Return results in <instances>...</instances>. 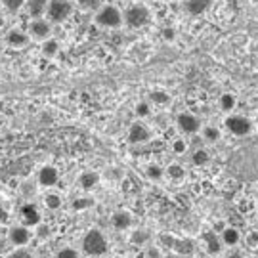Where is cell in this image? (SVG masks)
Masks as SVG:
<instances>
[{
    "instance_id": "obj_1",
    "label": "cell",
    "mask_w": 258,
    "mask_h": 258,
    "mask_svg": "<svg viewBox=\"0 0 258 258\" xmlns=\"http://www.w3.org/2000/svg\"><path fill=\"white\" fill-rule=\"evenodd\" d=\"M107 249H109L107 239L100 230H90L83 237V250L88 256H103L107 252Z\"/></svg>"
},
{
    "instance_id": "obj_2",
    "label": "cell",
    "mask_w": 258,
    "mask_h": 258,
    "mask_svg": "<svg viewBox=\"0 0 258 258\" xmlns=\"http://www.w3.org/2000/svg\"><path fill=\"white\" fill-rule=\"evenodd\" d=\"M96 23L105 29H117L122 25V12L113 4H105L96 10Z\"/></svg>"
},
{
    "instance_id": "obj_3",
    "label": "cell",
    "mask_w": 258,
    "mask_h": 258,
    "mask_svg": "<svg viewBox=\"0 0 258 258\" xmlns=\"http://www.w3.org/2000/svg\"><path fill=\"white\" fill-rule=\"evenodd\" d=\"M149 21H151V14H149V10L144 4H132L122 14V23H126L132 29L146 27Z\"/></svg>"
},
{
    "instance_id": "obj_4",
    "label": "cell",
    "mask_w": 258,
    "mask_h": 258,
    "mask_svg": "<svg viewBox=\"0 0 258 258\" xmlns=\"http://www.w3.org/2000/svg\"><path fill=\"white\" fill-rule=\"evenodd\" d=\"M73 14V2L71 0H50L46 8V18L52 23H63Z\"/></svg>"
},
{
    "instance_id": "obj_5",
    "label": "cell",
    "mask_w": 258,
    "mask_h": 258,
    "mask_svg": "<svg viewBox=\"0 0 258 258\" xmlns=\"http://www.w3.org/2000/svg\"><path fill=\"white\" fill-rule=\"evenodd\" d=\"M161 239L166 247L174 250L180 256H191L195 252V243L189 237H172V235H161Z\"/></svg>"
},
{
    "instance_id": "obj_6",
    "label": "cell",
    "mask_w": 258,
    "mask_h": 258,
    "mask_svg": "<svg viewBox=\"0 0 258 258\" xmlns=\"http://www.w3.org/2000/svg\"><path fill=\"white\" fill-rule=\"evenodd\" d=\"M29 37L35 40H44V38L52 37V21L46 18H33L29 23Z\"/></svg>"
},
{
    "instance_id": "obj_7",
    "label": "cell",
    "mask_w": 258,
    "mask_h": 258,
    "mask_svg": "<svg viewBox=\"0 0 258 258\" xmlns=\"http://www.w3.org/2000/svg\"><path fill=\"white\" fill-rule=\"evenodd\" d=\"M224 124L233 136H247L252 130V122L247 117H243V115H230Z\"/></svg>"
},
{
    "instance_id": "obj_8",
    "label": "cell",
    "mask_w": 258,
    "mask_h": 258,
    "mask_svg": "<svg viewBox=\"0 0 258 258\" xmlns=\"http://www.w3.org/2000/svg\"><path fill=\"white\" fill-rule=\"evenodd\" d=\"M29 40H31V37H29L27 31H23V29H10L8 33L4 35V42L8 44L10 48H16V50H19V48H25L29 44Z\"/></svg>"
},
{
    "instance_id": "obj_9",
    "label": "cell",
    "mask_w": 258,
    "mask_h": 258,
    "mask_svg": "<svg viewBox=\"0 0 258 258\" xmlns=\"http://www.w3.org/2000/svg\"><path fill=\"white\" fill-rule=\"evenodd\" d=\"M176 124H178V128L182 130L184 134H197V132L201 130V122H199V119L195 117L194 113H187V111L178 115Z\"/></svg>"
},
{
    "instance_id": "obj_10",
    "label": "cell",
    "mask_w": 258,
    "mask_h": 258,
    "mask_svg": "<svg viewBox=\"0 0 258 258\" xmlns=\"http://www.w3.org/2000/svg\"><path fill=\"white\" fill-rule=\"evenodd\" d=\"M8 241L14 247H27L31 241V230L27 226H14L8 233Z\"/></svg>"
},
{
    "instance_id": "obj_11",
    "label": "cell",
    "mask_w": 258,
    "mask_h": 258,
    "mask_svg": "<svg viewBox=\"0 0 258 258\" xmlns=\"http://www.w3.org/2000/svg\"><path fill=\"white\" fill-rule=\"evenodd\" d=\"M37 180L42 187H54V185L59 182V172H57V168H55V166L46 165L38 170Z\"/></svg>"
},
{
    "instance_id": "obj_12",
    "label": "cell",
    "mask_w": 258,
    "mask_h": 258,
    "mask_svg": "<svg viewBox=\"0 0 258 258\" xmlns=\"http://www.w3.org/2000/svg\"><path fill=\"white\" fill-rule=\"evenodd\" d=\"M151 138V132L149 128L144 124V122H134V124H130L128 128V142L130 144H146L148 140Z\"/></svg>"
},
{
    "instance_id": "obj_13",
    "label": "cell",
    "mask_w": 258,
    "mask_h": 258,
    "mask_svg": "<svg viewBox=\"0 0 258 258\" xmlns=\"http://www.w3.org/2000/svg\"><path fill=\"white\" fill-rule=\"evenodd\" d=\"M19 216H21V222L23 226H37L40 222V211L35 203H25L21 209H19Z\"/></svg>"
},
{
    "instance_id": "obj_14",
    "label": "cell",
    "mask_w": 258,
    "mask_h": 258,
    "mask_svg": "<svg viewBox=\"0 0 258 258\" xmlns=\"http://www.w3.org/2000/svg\"><path fill=\"white\" fill-rule=\"evenodd\" d=\"M212 4H214V0H185V12L197 18V16L207 14L212 8Z\"/></svg>"
},
{
    "instance_id": "obj_15",
    "label": "cell",
    "mask_w": 258,
    "mask_h": 258,
    "mask_svg": "<svg viewBox=\"0 0 258 258\" xmlns=\"http://www.w3.org/2000/svg\"><path fill=\"white\" fill-rule=\"evenodd\" d=\"M201 239L205 241V247H207V250H209V254H220V252H222L224 243H222V239L218 237V233H216L214 230H212V231H203Z\"/></svg>"
},
{
    "instance_id": "obj_16",
    "label": "cell",
    "mask_w": 258,
    "mask_h": 258,
    "mask_svg": "<svg viewBox=\"0 0 258 258\" xmlns=\"http://www.w3.org/2000/svg\"><path fill=\"white\" fill-rule=\"evenodd\" d=\"M111 224L117 231H124L132 226V214L128 211H117L111 218Z\"/></svg>"
},
{
    "instance_id": "obj_17",
    "label": "cell",
    "mask_w": 258,
    "mask_h": 258,
    "mask_svg": "<svg viewBox=\"0 0 258 258\" xmlns=\"http://www.w3.org/2000/svg\"><path fill=\"white\" fill-rule=\"evenodd\" d=\"M50 0H27L25 8H27L31 18H44L46 16V8Z\"/></svg>"
},
{
    "instance_id": "obj_18",
    "label": "cell",
    "mask_w": 258,
    "mask_h": 258,
    "mask_svg": "<svg viewBox=\"0 0 258 258\" xmlns=\"http://www.w3.org/2000/svg\"><path fill=\"white\" fill-rule=\"evenodd\" d=\"M98 184H100V174L94 172V170H84L83 174L79 176V185L83 187L84 191H90Z\"/></svg>"
},
{
    "instance_id": "obj_19",
    "label": "cell",
    "mask_w": 258,
    "mask_h": 258,
    "mask_svg": "<svg viewBox=\"0 0 258 258\" xmlns=\"http://www.w3.org/2000/svg\"><path fill=\"white\" fill-rule=\"evenodd\" d=\"M220 239L226 247H235V245H239L241 233L237 228H224V230L220 231Z\"/></svg>"
},
{
    "instance_id": "obj_20",
    "label": "cell",
    "mask_w": 258,
    "mask_h": 258,
    "mask_svg": "<svg viewBox=\"0 0 258 258\" xmlns=\"http://www.w3.org/2000/svg\"><path fill=\"white\" fill-rule=\"evenodd\" d=\"M59 40H55L54 37H48L42 40V55H46V57H55V55L59 54Z\"/></svg>"
},
{
    "instance_id": "obj_21",
    "label": "cell",
    "mask_w": 258,
    "mask_h": 258,
    "mask_svg": "<svg viewBox=\"0 0 258 258\" xmlns=\"http://www.w3.org/2000/svg\"><path fill=\"white\" fill-rule=\"evenodd\" d=\"M165 174L172 180V182H182L185 178V168L182 165H178V163H172V165H168V168L165 170Z\"/></svg>"
},
{
    "instance_id": "obj_22",
    "label": "cell",
    "mask_w": 258,
    "mask_h": 258,
    "mask_svg": "<svg viewBox=\"0 0 258 258\" xmlns=\"http://www.w3.org/2000/svg\"><path fill=\"white\" fill-rule=\"evenodd\" d=\"M220 109L226 111V113H231V111L235 109V105H237V98L233 96L231 92H226L220 96Z\"/></svg>"
},
{
    "instance_id": "obj_23",
    "label": "cell",
    "mask_w": 258,
    "mask_h": 258,
    "mask_svg": "<svg viewBox=\"0 0 258 258\" xmlns=\"http://www.w3.org/2000/svg\"><path fill=\"white\" fill-rule=\"evenodd\" d=\"M209 161H211V155H209L207 149H195L194 155H191V163H194L195 166L209 165Z\"/></svg>"
},
{
    "instance_id": "obj_24",
    "label": "cell",
    "mask_w": 258,
    "mask_h": 258,
    "mask_svg": "<svg viewBox=\"0 0 258 258\" xmlns=\"http://www.w3.org/2000/svg\"><path fill=\"white\" fill-rule=\"evenodd\" d=\"M146 174H148L149 180L159 182V180H163V176H165V168L161 165H157V163H151V165H148V168H146Z\"/></svg>"
},
{
    "instance_id": "obj_25",
    "label": "cell",
    "mask_w": 258,
    "mask_h": 258,
    "mask_svg": "<svg viewBox=\"0 0 258 258\" xmlns=\"http://www.w3.org/2000/svg\"><path fill=\"white\" fill-rule=\"evenodd\" d=\"M44 205H46L50 211H57L61 207V195L55 194V191H48L44 195Z\"/></svg>"
},
{
    "instance_id": "obj_26",
    "label": "cell",
    "mask_w": 258,
    "mask_h": 258,
    "mask_svg": "<svg viewBox=\"0 0 258 258\" xmlns=\"http://www.w3.org/2000/svg\"><path fill=\"white\" fill-rule=\"evenodd\" d=\"M170 102V96L165 90H153L149 94V103H155V105H166Z\"/></svg>"
},
{
    "instance_id": "obj_27",
    "label": "cell",
    "mask_w": 258,
    "mask_h": 258,
    "mask_svg": "<svg viewBox=\"0 0 258 258\" xmlns=\"http://www.w3.org/2000/svg\"><path fill=\"white\" fill-rule=\"evenodd\" d=\"M25 2L27 0H0V4L8 10V12H12V14H16L21 8H25Z\"/></svg>"
},
{
    "instance_id": "obj_28",
    "label": "cell",
    "mask_w": 258,
    "mask_h": 258,
    "mask_svg": "<svg viewBox=\"0 0 258 258\" xmlns=\"http://www.w3.org/2000/svg\"><path fill=\"white\" fill-rule=\"evenodd\" d=\"M90 207H94L92 197H79V199L73 201V211H86V209H90Z\"/></svg>"
},
{
    "instance_id": "obj_29",
    "label": "cell",
    "mask_w": 258,
    "mask_h": 258,
    "mask_svg": "<svg viewBox=\"0 0 258 258\" xmlns=\"http://www.w3.org/2000/svg\"><path fill=\"white\" fill-rule=\"evenodd\" d=\"M203 138L207 140V142H218L220 140V130L216 128V126H205L203 128Z\"/></svg>"
},
{
    "instance_id": "obj_30",
    "label": "cell",
    "mask_w": 258,
    "mask_h": 258,
    "mask_svg": "<svg viewBox=\"0 0 258 258\" xmlns=\"http://www.w3.org/2000/svg\"><path fill=\"white\" fill-rule=\"evenodd\" d=\"M149 239V233L146 230H136L132 235H130V241H132V245H144L146 241Z\"/></svg>"
},
{
    "instance_id": "obj_31",
    "label": "cell",
    "mask_w": 258,
    "mask_h": 258,
    "mask_svg": "<svg viewBox=\"0 0 258 258\" xmlns=\"http://www.w3.org/2000/svg\"><path fill=\"white\" fill-rule=\"evenodd\" d=\"M50 233H52V230H50V226H46V224H40L38 222L37 226H35V235H37L38 239H48Z\"/></svg>"
},
{
    "instance_id": "obj_32",
    "label": "cell",
    "mask_w": 258,
    "mask_h": 258,
    "mask_svg": "<svg viewBox=\"0 0 258 258\" xmlns=\"http://www.w3.org/2000/svg\"><path fill=\"white\" fill-rule=\"evenodd\" d=\"M136 115H138L140 119H144V117H149V113H151V103L149 102H140L136 105Z\"/></svg>"
},
{
    "instance_id": "obj_33",
    "label": "cell",
    "mask_w": 258,
    "mask_h": 258,
    "mask_svg": "<svg viewBox=\"0 0 258 258\" xmlns=\"http://www.w3.org/2000/svg\"><path fill=\"white\" fill-rule=\"evenodd\" d=\"M6 258H33V254L25 247H16V250H12Z\"/></svg>"
},
{
    "instance_id": "obj_34",
    "label": "cell",
    "mask_w": 258,
    "mask_h": 258,
    "mask_svg": "<svg viewBox=\"0 0 258 258\" xmlns=\"http://www.w3.org/2000/svg\"><path fill=\"white\" fill-rule=\"evenodd\" d=\"M55 258H79V252L75 249H71V247H63V249L57 250Z\"/></svg>"
},
{
    "instance_id": "obj_35",
    "label": "cell",
    "mask_w": 258,
    "mask_h": 258,
    "mask_svg": "<svg viewBox=\"0 0 258 258\" xmlns=\"http://www.w3.org/2000/svg\"><path fill=\"white\" fill-rule=\"evenodd\" d=\"M185 149H187V142L185 140H174L172 142V151H174L176 155H182V153H185Z\"/></svg>"
},
{
    "instance_id": "obj_36",
    "label": "cell",
    "mask_w": 258,
    "mask_h": 258,
    "mask_svg": "<svg viewBox=\"0 0 258 258\" xmlns=\"http://www.w3.org/2000/svg\"><path fill=\"white\" fill-rule=\"evenodd\" d=\"M100 0H79V6L83 10H98L100 8Z\"/></svg>"
},
{
    "instance_id": "obj_37",
    "label": "cell",
    "mask_w": 258,
    "mask_h": 258,
    "mask_svg": "<svg viewBox=\"0 0 258 258\" xmlns=\"http://www.w3.org/2000/svg\"><path fill=\"white\" fill-rule=\"evenodd\" d=\"M247 245L249 247H258V231H254V233H250V235H247Z\"/></svg>"
},
{
    "instance_id": "obj_38",
    "label": "cell",
    "mask_w": 258,
    "mask_h": 258,
    "mask_svg": "<svg viewBox=\"0 0 258 258\" xmlns=\"http://www.w3.org/2000/svg\"><path fill=\"white\" fill-rule=\"evenodd\" d=\"M163 35H165L166 40H172V38H174V35H176V31H174V29H165V31H163Z\"/></svg>"
},
{
    "instance_id": "obj_39",
    "label": "cell",
    "mask_w": 258,
    "mask_h": 258,
    "mask_svg": "<svg viewBox=\"0 0 258 258\" xmlns=\"http://www.w3.org/2000/svg\"><path fill=\"white\" fill-rule=\"evenodd\" d=\"M224 228H226V226H224V222H216V224H214V231H216V233L222 231Z\"/></svg>"
},
{
    "instance_id": "obj_40",
    "label": "cell",
    "mask_w": 258,
    "mask_h": 258,
    "mask_svg": "<svg viewBox=\"0 0 258 258\" xmlns=\"http://www.w3.org/2000/svg\"><path fill=\"white\" fill-rule=\"evenodd\" d=\"M149 256H151V258H159V250L151 249V250H149Z\"/></svg>"
},
{
    "instance_id": "obj_41",
    "label": "cell",
    "mask_w": 258,
    "mask_h": 258,
    "mask_svg": "<svg viewBox=\"0 0 258 258\" xmlns=\"http://www.w3.org/2000/svg\"><path fill=\"white\" fill-rule=\"evenodd\" d=\"M228 258H243V254H241V252H230Z\"/></svg>"
},
{
    "instance_id": "obj_42",
    "label": "cell",
    "mask_w": 258,
    "mask_h": 258,
    "mask_svg": "<svg viewBox=\"0 0 258 258\" xmlns=\"http://www.w3.org/2000/svg\"><path fill=\"white\" fill-rule=\"evenodd\" d=\"M4 249H6V241H4L2 237H0V252H2Z\"/></svg>"
}]
</instances>
